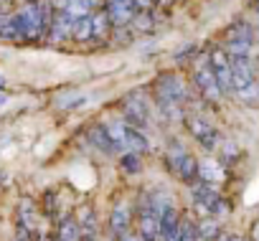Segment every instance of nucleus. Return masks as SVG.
Masks as SVG:
<instances>
[{"mask_svg":"<svg viewBox=\"0 0 259 241\" xmlns=\"http://www.w3.org/2000/svg\"><path fill=\"white\" fill-rule=\"evenodd\" d=\"M117 241H143V236H140L138 231H127V233H122Z\"/></svg>","mask_w":259,"mask_h":241,"instance_id":"30","label":"nucleus"},{"mask_svg":"<svg viewBox=\"0 0 259 241\" xmlns=\"http://www.w3.org/2000/svg\"><path fill=\"white\" fill-rule=\"evenodd\" d=\"M107 3V13H109V21H112V26H122V23H130L133 21V16L138 13V8H135V3L133 0H104Z\"/></svg>","mask_w":259,"mask_h":241,"instance_id":"10","label":"nucleus"},{"mask_svg":"<svg viewBox=\"0 0 259 241\" xmlns=\"http://www.w3.org/2000/svg\"><path fill=\"white\" fill-rule=\"evenodd\" d=\"M71 23H74V18H71L69 13L54 11V18H51V26H49V38H51L54 43L66 41V38L71 36Z\"/></svg>","mask_w":259,"mask_h":241,"instance_id":"11","label":"nucleus"},{"mask_svg":"<svg viewBox=\"0 0 259 241\" xmlns=\"http://www.w3.org/2000/svg\"><path fill=\"white\" fill-rule=\"evenodd\" d=\"M216 241H246L244 236H239V233H219V238Z\"/></svg>","mask_w":259,"mask_h":241,"instance_id":"31","label":"nucleus"},{"mask_svg":"<svg viewBox=\"0 0 259 241\" xmlns=\"http://www.w3.org/2000/svg\"><path fill=\"white\" fill-rule=\"evenodd\" d=\"M112 28V21H109V13L107 11H97L92 13V38H102L107 36Z\"/></svg>","mask_w":259,"mask_h":241,"instance_id":"21","label":"nucleus"},{"mask_svg":"<svg viewBox=\"0 0 259 241\" xmlns=\"http://www.w3.org/2000/svg\"><path fill=\"white\" fill-rule=\"evenodd\" d=\"M198 178L206 180V183H221L226 178V170H224V163L213 160V158H206L198 163Z\"/></svg>","mask_w":259,"mask_h":241,"instance_id":"12","label":"nucleus"},{"mask_svg":"<svg viewBox=\"0 0 259 241\" xmlns=\"http://www.w3.org/2000/svg\"><path fill=\"white\" fill-rule=\"evenodd\" d=\"M160 228H163V238H168V236H176V231H178V223H181V216H178V211H176V206L170 203V206H165L160 213Z\"/></svg>","mask_w":259,"mask_h":241,"instance_id":"18","label":"nucleus"},{"mask_svg":"<svg viewBox=\"0 0 259 241\" xmlns=\"http://www.w3.org/2000/svg\"><path fill=\"white\" fill-rule=\"evenodd\" d=\"M94 241H97V238H94Z\"/></svg>","mask_w":259,"mask_h":241,"instance_id":"36","label":"nucleus"},{"mask_svg":"<svg viewBox=\"0 0 259 241\" xmlns=\"http://www.w3.org/2000/svg\"><path fill=\"white\" fill-rule=\"evenodd\" d=\"M36 203L31 201V198H23L21 201V206H18V221L21 223H26L28 228H33V221H36Z\"/></svg>","mask_w":259,"mask_h":241,"instance_id":"25","label":"nucleus"},{"mask_svg":"<svg viewBox=\"0 0 259 241\" xmlns=\"http://www.w3.org/2000/svg\"><path fill=\"white\" fill-rule=\"evenodd\" d=\"M92 0H66L64 6V13H69L71 18H84V16H92Z\"/></svg>","mask_w":259,"mask_h":241,"instance_id":"23","label":"nucleus"},{"mask_svg":"<svg viewBox=\"0 0 259 241\" xmlns=\"http://www.w3.org/2000/svg\"><path fill=\"white\" fill-rule=\"evenodd\" d=\"M79 228H81V241H94L97 238V216L92 211V206H81L76 213Z\"/></svg>","mask_w":259,"mask_h":241,"instance_id":"14","label":"nucleus"},{"mask_svg":"<svg viewBox=\"0 0 259 241\" xmlns=\"http://www.w3.org/2000/svg\"><path fill=\"white\" fill-rule=\"evenodd\" d=\"M186 127H188V132L196 137V142H198L203 150H216V145H219V132L206 122V119H201V117H196V114H188V117H186Z\"/></svg>","mask_w":259,"mask_h":241,"instance_id":"7","label":"nucleus"},{"mask_svg":"<svg viewBox=\"0 0 259 241\" xmlns=\"http://www.w3.org/2000/svg\"><path fill=\"white\" fill-rule=\"evenodd\" d=\"M256 11H259V0H256Z\"/></svg>","mask_w":259,"mask_h":241,"instance_id":"35","label":"nucleus"},{"mask_svg":"<svg viewBox=\"0 0 259 241\" xmlns=\"http://www.w3.org/2000/svg\"><path fill=\"white\" fill-rule=\"evenodd\" d=\"M54 241H81V228L79 221L74 216H66L59 221L56 231H54Z\"/></svg>","mask_w":259,"mask_h":241,"instance_id":"15","label":"nucleus"},{"mask_svg":"<svg viewBox=\"0 0 259 241\" xmlns=\"http://www.w3.org/2000/svg\"><path fill=\"white\" fill-rule=\"evenodd\" d=\"M208 64L219 79V86H221V94H231L234 91V84H231V59L226 54V49H213L208 54Z\"/></svg>","mask_w":259,"mask_h":241,"instance_id":"6","label":"nucleus"},{"mask_svg":"<svg viewBox=\"0 0 259 241\" xmlns=\"http://www.w3.org/2000/svg\"><path fill=\"white\" fill-rule=\"evenodd\" d=\"M231 59V84L234 91L246 89L249 84H254V64L249 56H229Z\"/></svg>","mask_w":259,"mask_h":241,"instance_id":"8","label":"nucleus"},{"mask_svg":"<svg viewBox=\"0 0 259 241\" xmlns=\"http://www.w3.org/2000/svg\"><path fill=\"white\" fill-rule=\"evenodd\" d=\"M178 241H198V231H196V223L191 218H181V223H178Z\"/></svg>","mask_w":259,"mask_h":241,"instance_id":"26","label":"nucleus"},{"mask_svg":"<svg viewBox=\"0 0 259 241\" xmlns=\"http://www.w3.org/2000/svg\"><path fill=\"white\" fill-rule=\"evenodd\" d=\"M150 145H148V140H145V135L138 130V127H133V125H127L124 122V140H122V150H130V153H145Z\"/></svg>","mask_w":259,"mask_h":241,"instance_id":"16","label":"nucleus"},{"mask_svg":"<svg viewBox=\"0 0 259 241\" xmlns=\"http://www.w3.org/2000/svg\"><path fill=\"white\" fill-rule=\"evenodd\" d=\"M36 241H54V238H36Z\"/></svg>","mask_w":259,"mask_h":241,"instance_id":"34","label":"nucleus"},{"mask_svg":"<svg viewBox=\"0 0 259 241\" xmlns=\"http://www.w3.org/2000/svg\"><path fill=\"white\" fill-rule=\"evenodd\" d=\"M221 155H224V160H226V163H229V160H236V158H239V148H236L234 142H224Z\"/></svg>","mask_w":259,"mask_h":241,"instance_id":"28","label":"nucleus"},{"mask_svg":"<svg viewBox=\"0 0 259 241\" xmlns=\"http://www.w3.org/2000/svg\"><path fill=\"white\" fill-rule=\"evenodd\" d=\"M89 140H92V145H94L97 150H102V153H107V155H112V153L117 150V145H114V140H112V135H109V130H107L104 125H94V127L89 130Z\"/></svg>","mask_w":259,"mask_h":241,"instance_id":"17","label":"nucleus"},{"mask_svg":"<svg viewBox=\"0 0 259 241\" xmlns=\"http://www.w3.org/2000/svg\"><path fill=\"white\" fill-rule=\"evenodd\" d=\"M71 38L74 41H89L92 38V16L74 18V23H71Z\"/></svg>","mask_w":259,"mask_h":241,"instance_id":"22","label":"nucleus"},{"mask_svg":"<svg viewBox=\"0 0 259 241\" xmlns=\"http://www.w3.org/2000/svg\"><path fill=\"white\" fill-rule=\"evenodd\" d=\"M3 84H6V81H3V76H0V89H3Z\"/></svg>","mask_w":259,"mask_h":241,"instance_id":"33","label":"nucleus"},{"mask_svg":"<svg viewBox=\"0 0 259 241\" xmlns=\"http://www.w3.org/2000/svg\"><path fill=\"white\" fill-rule=\"evenodd\" d=\"M226 43H251L254 46V28H249L246 23H234L226 31Z\"/></svg>","mask_w":259,"mask_h":241,"instance_id":"19","label":"nucleus"},{"mask_svg":"<svg viewBox=\"0 0 259 241\" xmlns=\"http://www.w3.org/2000/svg\"><path fill=\"white\" fill-rule=\"evenodd\" d=\"M196 231H198V241H216L221 233V223L213 216H208L201 223H196Z\"/></svg>","mask_w":259,"mask_h":241,"instance_id":"20","label":"nucleus"},{"mask_svg":"<svg viewBox=\"0 0 259 241\" xmlns=\"http://www.w3.org/2000/svg\"><path fill=\"white\" fill-rule=\"evenodd\" d=\"M119 168L127 173V175H135V173H140L143 170V160H140V153H124L122 158H119Z\"/></svg>","mask_w":259,"mask_h":241,"instance_id":"24","label":"nucleus"},{"mask_svg":"<svg viewBox=\"0 0 259 241\" xmlns=\"http://www.w3.org/2000/svg\"><path fill=\"white\" fill-rule=\"evenodd\" d=\"M193 81H196L201 97H206V99H211V102H219V99H221V86H219V79H216L211 64L198 66L196 74H193Z\"/></svg>","mask_w":259,"mask_h":241,"instance_id":"9","label":"nucleus"},{"mask_svg":"<svg viewBox=\"0 0 259 241\" xmlns=\"http://www.w3.org/2000/svg\"><path fill=\"white\" fill-rule=\"evenodd\" d=\"M168 168L173 170L176 178H181L183 183H193L198 178V160L186 153V148H181L178 142H170L168 150Z\"/></svg>","mask_w":259,"mask_h":241,"instance_id":"4","label":"nucleus"},{"mask_svg":"<svg viewBox=\"0 0 259 241\" xmlns=\"http://www.w3.org/2000/svg\"><path fill=\"white\" fill-rule=\"evenodd\" d=\"M249 241H259V218L251 223V231H249Z\"/></svg>","mask_w":259,"mask_h":241,"instance_id":"32","label":"nucleus"},{"mask_svg":"<svg viewBox=\"0 0 259 241\" xmlns=\"http://www.w3.org/2000/svg\"><path fill=\"white\" fill-rule=\"evenodd\" d=\"M133 3H135L138 11H150V8L155 6V0H133Z\"/></svg>","mask_w":259,"mask_h":241,"instance_id":"29","label":"nucleus"},{"mask_svg":"<svg viewBox=\"0 0 259 241\" xmlns=\"http://www.w3.org/2000/svg\"><path fill=\"white\" fill-rule=\"evenodd\" d=\"M13 241H36V238H33L31 228H28L26 223H21V221H18V226H16V233H13Z\"/></svg>","mask_w":259,"mask_h":241,"instance_id":"27","label":"nucleus"},{"mask_svg":"<svg viewBox=\"0 0 259 241\" xmlns=\"http://www.w3.org/2000/svg\"><path fill=\"white\" fill-rule=\"evenodd\" d=\"M21 26H23V41H36L49 33L51 18H54V6L46 0H28V3L18 11Z\"/></svg>","mask_w":259,"mask_h":241,"instance_id":"1","label":"nucleus"},{"mask_svg":"<svg viewBox=\"0 0 259 241\" xmlns=\"http://www.w3.org/2000/svg\"><path fill=\"white\" fill-rule=\"evenodd\" d=\"M122 117L127 125L133 127H145L148 119H150V109H148V102L140 97V94H127L122 99Z\"/></svg>","mask_w":259,"mask_h":241,"instance_id":"5","label":"nucleus"},{"mask_svg":"<svg viewBox=\"0 0 259 241\" xmlns=\"http://www.w3.org/2000/svg\"><path fill=\"white\" fill-rule=\"evenodd\" d=\"M191 198H193L196 208L203 216H224V213H229V201L221 198V193L213 188V183H206V180L196 183L191 188Z\"/></svg>","mask_w":259,"mask_h":241,"instance_id":"3","label":"nucleus"},{"mask_svg":"<svg viewBox=\"0 0 259 241\" xmlns=\"http://www.w3.org/2000/svg\"><path fill=\"white\" fill-rule=\"evenodd\" d=\"M130 231V211L124 208V206H114L112 208V213H109V233H112V238L117 241L122 233H127Z\"/></svg>","mask_w":259,"mask_h":241,"instance_id":"13","label":"nucleus"},{"mask_svg":"<svg viewBox=\"0 0 259 241\" xmlns=\"http://www.w3.org/2000/svg\"><path fill=\"white\" fill-rule=\"evenodd\" d=\"M155 97L158 104L165 114H173V109H178V104L186 99V84L181 76L176 74H163L155 81Z\"/></svg>","mask_w":259,"mask_h":241,"instance_id":"2","label":"nucleus"}]
</instances>
